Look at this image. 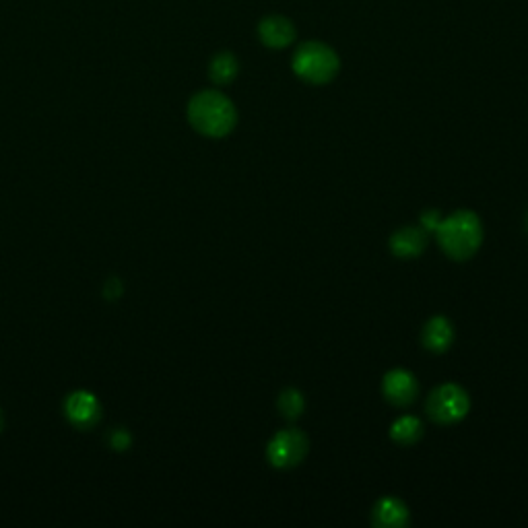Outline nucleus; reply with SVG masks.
Returning <instances> with one entry per match:
<instances>
[{
	"mask_svg": "<svg viewBox=\"0 0 528 528\" xmlns=\"http://www.w3.org/2000/svg\"><path fill=\"white\" fill-rule=\"evenodd\" d=\"M188 122L198 135L223 139L238 124V112L227 95L215 89H205L192 95L188 102Z\"/></svg>",
	"mask_w": 528,
	"mask_h": 528,
	"instance_id": "f257e3e1",
	"label": "nucleus"
},
{
	"mask_svg": "<svg viewBox=\"0 0 528 528\" xmlns=\"http://www.w3.org/2000/svg\"><path fill=\"white\" fill-rule=\"evenodd\" d=\"M436 238L448 258L465 262L473 258L483 244V223L473 211H454L440 221Z\"/></svg>",
	"mask_w": 528,
	"mask_h": 528,
	"instance_id": "f03ea898",
	"label": "nucleus"
},
{
	"mask_svg": "<svg viewBox=\"0 0 528 528\" xmlns=\"http://www.w3.org/2000/svg\"><path fill=\"white\" fill-rule=\"evenodd\" d=\"M291 69L310 85H326L339 75L341 60L330 46L322 42H306L295 50Z\"/></svg>",
	"mask_w": 528,
	"mask_h": 528,
	"instance_id": "7ed1b4c3",
	"label": "nucleus"
},
{
	"mask_svg": "<svg viewBox=\"0 0 528 528\" xmlns=\"http://www.w3.org/2000/svg\"><path fill=\"white\" fill-rule=\"evenodd\" d=\"M425 411L434 423L454 425L465 419L471 411V396L458 384H442L427 396Z\"/></svg>",
	"mask_w": 528,
	"mask_h": 528,
	"instance_id": "20e7f679",
	"label": "nucleus"
},
{
	"mask_svg": "<svg viewBox=\"0 0 528 528\" xmlns=\"http://www.w3.org/2000/svg\"><path fill=\"white\" fill-rule=\"evenodd\" d=\"M310 450V440L302 432V429H281L273 436V440L267 446V460L269 465L275 469H295L297 465H302L304 458L308 456Z\"/></svg>",
	"mask_w": 528,
	"mask_h": 528,
	"instance_id": "39448f33",
	"label": "nucleus"
},
{
	"mask_svg": "<svg viewBox=\"0 0 528 528\" xmlns=\"http://www.w3.org/2000/svg\"><path fill=\"white\" fill-rule=\"evenodd\" d=\"M64 417L81 432L95 427L102 419V403L89 390H75L64 401Z\"/></svg>",
	"mask_w": 528,
	"mask_h": 528,
	"instance_id": "423d86ee",
	"label": "nucleus"
},
{
	"mask_svg": "<svg viewBox=\"0 0 528 528\" xmlns=\"http://www.w3.org/2000/svg\"><path fill=\"white\" fill-rule=\"evenodd\" d=\"M382 392L392 407H411L419 396V382L407 370H392L382 380Z\"/></svg>",
	"mask_w": 528,
	"mask_h": 528,
	"instance_id": "0eeeda50",
	"label": "nucleus"
},
{
	"mask_svg": "<svg viewBox=\"0 0 528 528\" xmlns=\"http://www.w3.org/2000/svg\"><path fill=\"white\" fill-rule=\"evenodd\" d=\"M258 36H260V42L267 48L283 50L295 42L297 33H295V27L289 19H285L281 15H271V17L260 21Z\"/></svg>",
	"mask_w": 528,
	"mask_h": 528,
	"instance_id": "6e6552de",
	"label": "nucleus"
},
{
	"mask_svg": "<svg viewBox=\"0 0 528 528\" xmlns=\"http://www.w3.org/2000/svg\"><path fill=\"white\" fill-rule=\"evenodd\" d=\"M411 522V514L405 502L399 498H380L372 508V524L378 528H405Z\"/></svg>",
	"mask_w": 528,
	"mask_h": 528,
	"instance_id": "1a4fd4ad",
	"label": "nucleus"
},
{
	"mask_svg": "<svg viewBox=\"0 0 528 528\" xmlns=\"http://www.w3.org/2000/svg\"><path fill=\"white\" fill-rule=\"evenodd\" d=\"M421 343L432 353H446L454 343V326L446 316H434L421 330Z\"/></svg>",
	"mask_w": 528,
	"mask_h": 528,
	"instance_id": "9d476101",
	"label": "nucleus"
},
{
	"mask_svg": "<svg viewBox=\"0 0 528 528\" xmlns=\"http://www.w3.org/2000/svg\"><path fill=\"white\" fill-rule=\"evenodd\" d=\"M427 248V231L423 227H403L390 238V250L399 258H417Z\"/></svg>",
	"mask_w": 528,
	"mask_h": 528,
	"instance_id": "9b49d317",
	"label": "nucleus"
},
{
	"mask_svg": "<svg viewBox=\"0 0 528 528\" xmlns=\"http://www.w3.org/2000/svg\"><path fill=\"white\" fill-rule=\"evenodd\" d=\"M392 442L401 446H415L423 438V423L413 415L399 417L390 427Z\"/></svg>",
	"mask_w": 528,
	"mask_h": 528,
	"instance_id": "f8f14e48",
	"label": "nucleus"
},
{
	"mask_svg": "<svg viewBox=\"0 0 528 528\" xmlns=\"http://www.w3.org/2000/svg\"><path fill=\"white\" fill-rule=\"evenodd\" d=\"M240 73V62L231 52H219L209 64V77L215 85H229Z\"/></svg>",
	"mask_w": 528,
	"mask_h": 528,
	"instance_id": "ddd939ff",
	"label": "nucleus"
},
{
	"mask_svg": "<svg viewBox=\"0 0 528 528\" xmlns=\"http://www.w3.org/2000/svg\"><path fill=\"white\" fill-rule=\"evenodd\" d=\"M279 413L287 419V421H295L304 415L306 409V399L300 390L295 388H285L279 396Z\"/></svg>",
	"mask_w": 528,
	"mask_h": 528,
	"instance_id": "4468645a",
	"label": "nucleus"
},
{
	"mask_svg": "<svg viewBox=\"0 0 528 528\" xmlns=\"http://www.w3.org/2000/svg\"><path fill=\"white\" fill-rule=\"evenodd\" d=\"M108 446L112 448V450H118V452H122V450H126L130 444H132V438H130V434L126 432V429L124 427H114L112 429V432L108 434Z\"/></svg>",
	"mask_w": 528,
	"mask_h": 528,
	"instance_id": "2eb2a0df",
	"label": "nucleus"
},
{
	"mask_svg": "<svg viewBox=\"0 0 528 528\" xmlns=\"http://www.w3.org/2000/svg\"><path fill=\"white\" fill-rule=\"evenodd\" d=\"M440 221H442L440 211H427V213L421 215V227L427 231V234H429V231H434V234H436Z\"/></svg>",
	"mask_w": 528,
	"mask_h": 528,
	"instance_id": "dca6fc26",
	"label": "nucleus"
},
{
	"mask_svg": "<svg viewBox=\"0 0 528 528\" xmlns=\"http://www.w3.org/2000/svg\"><path fill=\"white\" fill-rule=\"evenodd\" d=\"M124 287H122V281L120 279H108V283L104 285V295H106V300H118V297L122 295Z\"/></svg>",
	"mask_w": 528,
	"mask_h": 528,
	"instance_id": "f3484780",
	"label": "nucleus"
},
{
	"mask_svg": "<svg viewBox=\"0 0 528 528\" xmlns=\"http://www.w3.org/2000/svg\"><path fill=\"white\" fill-rule=\"evenodd\" d=\"M3 427H5V415L3 409H0V434H3Z\"/></svg>",
	"mask_w": 528,
	"mask_h": 528,
	"instance_id": "a211bd4d",
	"label": "nucleus"
}]
</instances>
